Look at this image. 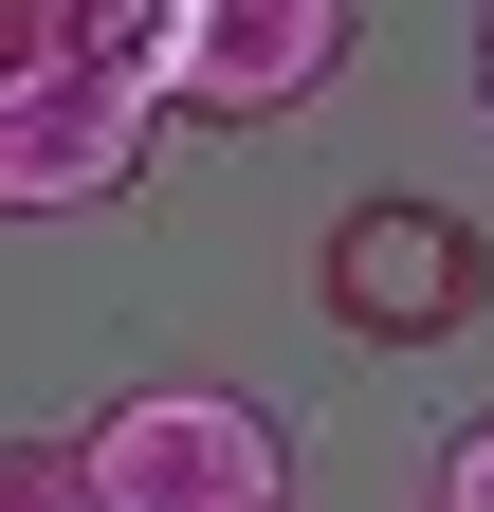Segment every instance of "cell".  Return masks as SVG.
Wrapping results in <instances>:
<instances>
[{
  "label": "cell",
  "instance_id": "obj_1",
  "mask_svg": "<svg viewBox=\"0 0 494 512\" xmlns=\"http://www.w3.org/2000/svg\"><path fill=\"white\" fill-rule=\"evenodd\" d=\"M74 458L110 512H293V458L238 384H110L74 421Z\"/></svg>",
  "mask_w": 494,
  "mask_h": 512
},
{
  "label": "cell",
  "instance_id": "obj_3",
  "mask_svg": "<svg viewBox=\"0 0 494 512\" xmlns=\"http://www.w3.org/2000/svg\"><path fill=\"white\" fill-rule=\"evenodd\" d=\"M147 128H165V92L19 55V74H0V220H92V202H129V183H147Z\"/></svg>",
  "mask_w": 494,
  "mask_h": 512
},
{
  "label": "cell",
  "instance_id": "obj_4",
  "mask_svg": "<svg viewBox=\"0 0 494 512\" xmlns=\"http://www.w3.org/2000/svg\"><path fill=\"white\" fill-rule=\"evenodd\" d=\"M348 55H366V0H183L165 110H202V128H275V110H312Z\"/></svg>",
  "mask_w": 494,
  "mask_h": 512
},
{
  "label": "cell",
  "instance_id": "obj_2",
  "mask_svg": "<svg viewBox=\"0 0 494 512\" xmlns=\"http://www.w3.org/2000/svg\"><path fill=\"white\" fill-rule=\"evenodd\" d=\"M312 293H330L348 348H458L476 311H494V238L458 202H421V183H385V202H348L312 238Z\"/></svg>",
  "mask_w": 494,
  "mask_h": 512
},
{
  "label": "cell",
  "instance_id": "obj_6",
  "mask_svg": "<svg viewBox=\"0 0 494 512\" xmlns=\"http://www.w3.org/2000/svg\"><path fill=\"white\" fill-rule=\"evenodd\" d=\"M0 512H110L74 439H0Z\"/></svg>",
  "mask_w": 494,
  "mask_h": 512
},
{
  "label": "cell",
  "instance_id": "obj_9",
  "mask_svg": "<svg viewBox=\"0 0 494 512\" xmlns=\"http://www.w3.org/2000/svg\"><path fill=\"white\" fill-rule=\"evenodd\" d=\"M476 110H494V0H476Z\"/></svg>",
  "mask_w": 494,
  "mask_h": 512
},
{
  "label": "cell",
  "instance_id": "obj_5",
  "mask_svg": "<svg viewBox=\"0 0 494 512\" xmlns=\"http://www.w3.org/2000/svg\"><path fill=\"white\" fill-rule=\"evenodd\" d=\"M37 55H55V74H129V92H165L183 0H37Z\"/></svg>",
  "mask_w": 494,
  "mask_h": 512
},
{
  "label": "cell",
  "instance_id": "obj_8",
  "mask_svg": "<svg viewBox=\"0 0 494 512\" xmlns=\"http://www.w3.org/2000/svg\"><path fill=\"white\" fill-rule=\"evenodd\" d=\"M19 55H37V0H0V74H19Z\"/></svg>",
  "mask_w": 494,
  "mask_h": 512
},
{
  "label": "cell",
  "instance_id": "obj_7",
  "mask_svg": "<svg viewBox=\"0 0 494 512\" xmlns=\"http://www.w3.org/2000/svg\"><path fill=\"white\" fill-rule=\"evenodd\" d=\"M421 512H494V421H458V439H440V494H421Z\"/></svg>",
  "mask_w": 494,
  "mask_h": 512
}]
</instances>
